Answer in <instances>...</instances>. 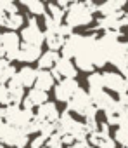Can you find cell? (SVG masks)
Masks as SVG:
<instances>
[{"mask_svg":"<svg viewBox=\"0 0 128 148\" xmlns=\"http://www.w3.org/2000/svg\"><path fill=\"white\" fill-rule=\"evenodd\" d=\"M92 23H94V14L83 5V2H71L69 9L64 14V25H68L73 30V28L88 26Z\"/></svg>","mask_w":128,"mask_h":148,"instance_id":"1","label":"cell"},{"mask_svg":"<svg viewBox=\"0 0 128 148\" xmlns=\"http://www.w3.org/2000/svg\"><path fill=\"white\" fill-rule=\"evenodd\" d=\"M33 119H35V112L24 110V108L14 106V105L5 106V119H4V122L7 125H11V127H16L19 131H23Z\"/></svg>","mask_w":128,"mask_h":148,"instance_id":"2","label":"cell"},{"mask_svg":"<svg viewBox=\"0 0 128 148\" xmlns=\"http://www.w3.org/2000/svg\"><path fill=\"white\" fill-rule=\"evenodd\" d=\"M19 38L26 45H38V47H42V44L45 42V33L40 30L36 18H30L28 19L26 26H23V30H21Z\"/></svg>","mask_w":128,"mask_h":148,"instance_id":"3","label":"cell"},{"mask_svg":"<svg viewBox=\"0 0 128 148\" xmlns=\"http://www.w3.org/2000/svg\"><path fill=\"white\" fill-rule=\"evenodd\" d=\"M0 45L4 47L5 51V58L9 63L18 59V54H19V47H21V38L16 32H4L0 33Z\"/></svg>","mask_w":128,"mask_h":148,"instance_id":"4","label":"cell"},{"mask_svg":"<svg viewBox=\"0 0 128 148\" xmlns=\"http://www.w3.org/2000/svg\"><path fill=\"white\" fill-rule=\"evenodd\" d=\"M102 84H104V91L109 89L119 96L126 94L128 92V84L126 80L123 79L121 73H116V71H102Z\"/></svg>","mask_w":128,"mask_h":148,"instance_id":"5","label":"cell"},{"mask_svg":"<svg viewBox=\"0 0 128 148\" xmlns=\"http://www.w3.org/2000/svg\"><path fill=\"white\" fill-rule=\"evenodd\" d=\"M78 89H80V84L76 79H64L54 86V96L61 103H68Z\"/></svg>","mask_w":128,"mask_h":148,"instance_id":"6","label":"cell"},{"mask_svg":"<svg viewBox=\"0 0 128 148\" xmlns=\"http://www.w3.org/2000/svg\"><path fill=\"white\" fill-rule=\"evenodd\" d=\"M66 105H68V112H69V113H78L80 117H83L85 112H87V108L92 105V101H90L88 92H87L85 89L80 87Z\"/></svg>","mask_w":128,"mask_h":148,"instance_id":"7","label":"cell"},{"mask_svg":"<svg viewBox=\"0 0 128 148\" xmlns=\"http://www.w3.org/2000/svg\"><path fill=\"white\" fill-rule=\"evenodd\" d=\"M83 42H85V35L73 33L71 37H68L66 40H64L62 47H61V52H62V56H61V58L69 59V61H71V59H73V58L80 52V49H82Z\"/></svg>","mask_w":128,"mask_h":148,"instance_id":"8","label":"cell"},{"mask_svg":"<svg viewBox=\"0 0 128 148\" xmlns=\"http://www.w3.org/2000/svg\"><path fill=\"white\" fill-rule=\"evenodd\" d=\"M47 101H49V94H47V92L38 91V89H35V87H31V89L28 91V94H24V99H23V103H21V105H23L21 108L33 112L35 108L42 106V105H43V103H47Z\"/></svg>","mask_w":128,"mask_h":148,"instance_id":"9","label":"cell"},{"mask_svg":"<svg viewBox=\"0 0 128 148\" xmlns=\"http://www.w3.org/2000/svg\"><path fill=\"white\" fill-rule=\"evenodd\" d=\"M59 115H61V113H59V110H57L55 103L47 101V103H43L42 106H38V108H36L35 119H38V120H40V122H43V124H57Z\"/></svg>","mask_w":128,"mask_h":148,"instance_id":"10","label":"cell"},{"mask_svg":"<svg viewBox=\"0 0 128 148\" xmlns=\"http://www.w3.org/2000/svg\"><path fill=\"white\" fill-rule=\"evenodd\" d=\"M88 96H90V101H92V105L99 110V112H107V110H111L113 106H114V103H116V99L109 94V92H106L104 89L102 91H97V92H88Z\"/></svg>","mask_w":128,"mask_h":148,"instance_id":"11","label":"cell"},{"mask_svg":"<svg viewBox=\"0 0 128 148\" xmlns=\"http://www.w3.org/2000/svg\"><path fill=\"white\" fill-rule=\"evenodd\" d=\"M54 70L57 71V75L61 77V80H64V79H76V73H78L75 63L69 61V59H64V58H59V61L55 63Z\"/></svg>","mask_w":128,"mask_h":148,"instance_id":"12","label":"cell"},{"mask_svg":"<svg viewBox=\"0 0 128 148\" xmlns=\"http://www.w3.org/2000/svg\"><path fill=\"white\" fill-rule=\"evenodd\" d=\"M42 47L38 45H26L23 44L19 47V54H18V61L21 63H33V61H38L40 56H42Z\"/></svg>","mask_w":128,"mask_h":148,"instance_id":"13","label":"cell"},{"mask_svg":"<svg viewBox=\"0 0 128 148\" xmlns=\"http://www.w3.org/2000/svg\"><path fill=\"white\" fill-rule=\"evenodd\" d=\"M87 143H88L92 148H116L114 139H113L111 136H107V134L99 132V131H95V132L88 134Z\"/></svg>","mask_w":128,"mask_h":148,"instance_id":"14","label":"cell"},{"mask_svg":"<svg viewBox=\"0 0 128 148\" xmlns=\"http://www.w3.org/2000/svg\"><path fill=\"white\" fill-rule=\"evenodd\" d=\"M54 86H55V80H54V77H52L50 70H38V71H36V79H35V89L47 92V91L54 89Z\"/></svg>","mask_w":128,"mask_h":148,"instance_id":"15","label":"cell"},{"mask_svg":"<svg viewBox=\"0 0 128 148\" xmlns=\"http://www.w3.org/2000/svg\"><path fill=\"white\" fill-rule=\"evenodd\" d=\"M125 5H126L125 0H107V2H102L97 5V12L100 14V18H106V16H113L123 11Z\"/></svg>","mask_w":128,"mask_h":148,"instance_id":"16","label":"cell"},{"mask_svg":"<svg viewBox=\"0 0 128 148\" xmlns=\"http://www.w3.org/2000/svg\"><path fill=\"white\" fill-rule=\"evenodd\" d=\"M36 71L38 70H35L31 66H23L21 70H18L16 77L21 82L23 87H33L35 86V79H36Z\"/></svg>","mask_w":128,"mask_h":148,"instance_id":"17","label":"cell"},{"mask_svg":"<svg viewBox=\"0 0 128 148\" xmlns=\"http://www.w3.org/2000/svg\"><path fill=\"white\" fill-rule=\"evenodd\" d=\"M16 73L18 70L12 63H9L7 59H0V86H5Z\"/></svg>","mask_w":128,"mask_h":148,"instance_id":"18","label":"cell"},{"mask_svg":"<svg viewBox=\"0 0 128 148\" xmlns=\"http://www.w3.org/2000/svg\"><path fill=\"white\" fill-rule=\"evenodd\" d=\"M59 52H54V51H45L42 52L40 59H38V70H52L55 66V63L59 61Z\"/></svg>","mask_w":128,"mask_h":148,"instance_id":"19","label":"cell"},{"mask_svg":"<svg viewBox=\"0 0 128 148\" xmlns=\"http://www.w3.org/2000/svg\"><path fill=\"white\" fill-rule=\"evenodd\" d=\"M21 4L28 9V12L31 14V18L36 16H45L47 14V7L42 0H21Z\"/></svg>","mask_w":128,"mask_h":148,"instance_id":"20","label":"cell"},{"mask_svg":"<svg viewBox=\"0 0 128 148\" xmlns=\"http://www.w3.org/2000/svg\"><path fill=\"white\" fill-rule=\"evenodd\" d=\"M114 143H119L123 148L128 146V119H123L118 124V129L114 132Z\"/></svg>","mask_w":128,"mask_h":148,"instance_id":"21","label":"cell"},{"mask_svg":"<svg viewBox=\"0 0 128 148\" xmlns=\"http://www.w3.org/2000/svg\"><path fill=\"white\" fill-rule=\"evenodd\" d=\"M87 84H88V92L102 91V89H104V84H102V73L92 71L90 75L87 77Z\"/></svg>","mask_w":128,"mask_h":148,"instance_id":"22","label":"cell"},{"mask_svg":"<svg viewBox=\"0 0 128 148\" xmlns=\"http://www.w3.org/2000/svg\"><path fill=\"white\" fill-rule=\"evenodd\" d=\"M23 25H24V16L21 12H18V14H12V16L5 18L4 28H7V32H16L18 28H23Z\"/></svg>","mask_w":128,"mask_h":148,"instance_id":"23","label":"cell"},{"mask_svg":"<svg viewBox=\"0 0 128 148\" xmlns=\"http://www.w3.org/2000/svg\"><path fill=\"white\" fill-rule=\"evenodd\" d=\"M45 44L49 47V51H54V52H59L62 44H64V38H61L59 35H45Z\"/></svg>","mask_w":128,"mask_h":148,"instance_id":"24","label":"cell"},{"mask_svg":"<svg viewBox=\"0 0 128 148\" xmlns=\"http://www.w3.org/2000/svg\"><path fill=\"white\" fill-rule=\"evenodd\" d=\"M45 7H47V12H49L47 16H49L50 19H54L55 23H59V25H61V23H62V19H64V11H61L55 4H47Z\"/></svg>","mask_w":128,"mask_h":148,"instance_id":"25","label":"cell"},{"mask_svg":"<svg viewBox=\"0 0 128 148\" xmlns=\"http://www.w3.org/2000/svg\"><path fill=\"white\" fill-rule=\"evenodd\" d=\"M45 148H64L62 146V141H61V134H52L49 139H47V143H45Z\"/></svg>","mask_w":128,"mask_h":148,"instance_id":"26","label":"cell"},{"mask_svg":"<svg viewBox=\"0 0 128 148\" xmlns=\"http://www.w3.org/2000/svg\"><path fill=\"white\" fill-rule=\"evenodd\" d=\"M45 143H47V138H43L42 134H38L33 139H30V148H43Z\"/></svg>","mask_w":128,"mask_h":148,"instance_id":"27","label":"cell"},{"mask_svg":"<svg viewBox=\"0 0 128 148\" xmlns=\"http://www.w3.org/2000/svg\"><path fill=\"white\" fill-rule=\"evenodd\" d=\"M0 105L4 108L9 106V89H7V86H0Z\"/></svg>","mask_w":128,"mask_h":148,"instance_id":"28","label":"cell"},{"mask_svg":"<svg viewBox=\"0 0 128 148\" xmlns=\"http://www.w3.org/2000/svg\"><path fill=\"white\" fill-rule=\"evenodd\" d=\"M125 110H126V113H128V92L126 94H123V96H119V101H118Z\"/></svg>","mask_w":128,"mask_h":148,"instance_id":"29","label":"cell"},{"mask_svg":"<svg viewBox=\"0 0 128 148\" xmlns=\"http://www.w3.org/2000/svg\"><path fill=\"white\" fill-rule=\"evenodd\" d=\"M125 45H126V49H128V42H125Z\"/></svg>","mask_w":128,"mask_h":148,"instance_id":"30","label":"cell"},{"mask_svg":"<svg viewBox=\"0 0 128 148\" xmlns=\"http://www.w3.org/2000/svg\"><path fill=\"white\" fill-rule=\"evenodd\" d=\"M0 148H5V146H2V145H0Z\"/></svg>","mask_w":128,"mask_h":148,"instance_id":"31","label":"cell"}]
</instances>
